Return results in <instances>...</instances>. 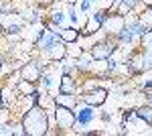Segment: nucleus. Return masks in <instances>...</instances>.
<instances>
[{"label":"nucleus","instance_id":"obj_1","mask_svg":"<svg viewBox=\"0 0 152 136\" xmlns=\"http://www.w3.org/2000/svg\"><path fill=\"white\" fill-rule=\"evenodd\" d=\"M20 124H23L24 136H47L51 134V122L49 112L41 106H31L20 114Z\"/></svg>","mask_w":152,"mask_h":136},{"label":"nucleus","instance_id":"obj_2","mask_svg":"<svg viewBox=\"0 0 152 136\" xmlns=\"http://www.w3.org/2000/svg\"><path fill=\"white\" fill-rule=\"evenodd\" d=\"M53 124H55V134H69L75 128V112L73 108H65V106H57L53 110Z\"/></svg>","mask_w":152,"mask_h":136},{"label":"nucleus","instance_id":"obj_3","mask_svg":"<svg viewBox=\"0 0 152 136\" xmlns=\"http://www.w3.org/2000/svg\"><path fill=\"white\" fill-rule=\"evenodd\" d=\"M73 112H75V134H83L89 126L95 122V118H97V108L94 106H87V104H83L81 100L77 102V106L73 108Z\"/></svg>","mask_w":152,"mask_h":136},{"label":"nucleus","instance_id":"obj_4","mask_svg":"<svg viewBox=\"0 0 152 136\" xmlns=\"http://www.w3.org/2000/svg\"><path fill=\"white\" fill-rule=\"evenodd\" d=\"M107 98H110V91H107V87H104V85H95V87H91V90H87V91H81V96H79V100H81L83 104L94 106L97 110L105 106Z\"/></svg>","mask_w":152,"mask_h":136},{"label":"nucleus","instance_id":"obj_5","mask_svg":"<svg viewBox=\"0 0 152 136\" xmlns=\"http://www.w3.org/2000/svg\"><path fill=\"white\" fill-rule=\"evenodd\" d=\"M45 67H47V61L31 59V61H26L23 67L18 69V77H20V79H28V81H33V83H39Z\"/></svg>","mask_w":152,"mask_h":136},{"label":"nucleus","instance_id":"obj_6","mask_svg":"<svg viewBox=\"0 0 152 136\" xmlns=\"http://www.w3.org/2000/svg\"><path fill=\"white\" fill-rule=\"evenodd\" d=\"M116 47L118 45L114 43L112 37H105V39H99L97 43H94V47L89 49V55H91L94 61H105V59H110L114 55Z\"/></svg>","mask_w":152,"mask_h":136},{"label":"nucleus","instance_id":"obj_7","mask_svg":"<svg viewBox=\"0 0 152 136\" xmlns=\"http://www.w3.org/2000/svg\"><path fill=\"white\" fill-rule=\"evenodd\" d=\"M124 26H126V16L114 14V12H107L104 24H102V31H104L107 37H114V35H118Z\"/></svg>","mask_w":152,"mask_h":136},{"label":"nucleus","instance_id":"obj_8","mask_svg":"<svg viewBox=\"0 0 152 136\" xmlns=\"http://www.w3.org/2000/svg\"><path fill=\"white\" fill-rule=\"evenodd\" d=\"M57 91L61 93H79V79L73 73H61Z\"/></svg>","mask_w":152,"mask_h":136},{"label":"nucleus","instance_id":"obj_9","mask_svg":"<svg viewBox=\"0 0 152 136\" xmlns=\"http://www.w3.org/2000/svg\"><path fill=\"white\" fill-rule=\"evenodd\" d=\"M45 55V61H51V63H57V61H63L67 57V45L63 41H57L55 45H51L47 51H41Z\"/></svg>","mask_w":152,"mask_h":136},{"label":"nucleus","instance_id":"obj_10","mask_svg":"<svg viewBox=\"0 0 152 136\" xmlns=\"http://www.w3.org/2000/svg\"><path fill=\"white\" fill-rule=\"evenodd\" d=\"M61 41L65 43V45H69V43H75V41H79V37H81V31H79V26H73V24H67V26H63L61 29Z\"/></svg>","mask_w":152,"mask_h":136},{"label":"nucleus","instance_id":"obj_11","mask_svg":"<svg viewBox=\"0 0 152 136\" xmlns=\"http://www.w3.org/2000/svg\"><path fill=\"white\" fill-rule=\"evenodd\" d=\"M53 100H55V104H57V106L75 108V106H77V102H79V96H77V93H61V91H57V93L53 96Z\"/></svg>","mask_w":152,"mask_h":136},{"label":"nucleus","instance_id":"obj_12","mask_svg":"<svg viewBox=\"0 0 152 136\" xmlns=\"http://www.w3.org/2000/svg\"><path fill=\"white\" fill-rule=\"evenodd\" d=\"M12 85H14V91L18 96H28V93L37 91V83H33V81H28V79H20V77L14 81Z\"/></svg>","mask_w":152,"mask_h":136},{"label":"nucleus","instance_id":"obj_13","mask_svg":"<svg viewBox=\"0 0 152 136\" xmlns=\"http://www.w3.org/2000/svg\"><path fill=\"white\" fill-rule=\"evenodd\" d=\"M134 114H136V118H140L142 122H146L148 126H152V106L140 104L138 108H134Z\"/></svg>","mask_w":152,"mask_h":136},{"label":"nucleus","instance_id":"obj_14","mask_svg":"<svg viewBox=\"0 0 152 136\" xmlns=\"http://www.w3.org/2000/svg\"><path fill=\"white\" fill-rule=\"evenodd\" d=\"M73 4H75V8H77L79 14H87V12L94 10V6H95L94 2H89V0H75Z\"/></svg>","mask_w":152,"mask_h":136},{"label":"nucleus","instance_id":"obj_15","mask_svg":"<svg viewBox=\"0 0 152 136\" xmlns=\"http://www.w3.org/2000/svg\"><path fill=\"white\" fill-rule=\"evenodd\" d=\"M81 53H83V47L79 45V41H75V43H69V45H67V57H69V59H77Z\"/></svg>","mask_w":152,"mask_h":136},{"label":"nucleus","instance_id":"obj_16","mask_svg":"<svg viewBox=\"0 0 152 136\" xmlns=\"http://www.w3.org/2000/svg\"><path fill=\"white\" fill-rule=\"evenodd\" d=\"M140 47H146V49H152V26H148L144 35L140 37Z\"/></svg>","mask_w":152,"mask_h":136},{"label":"nucleus","instance_id":"obj_17","mask_svg":"<svg viewBox=\"0 0 152 136\" xmlns=\"http://www.w3.org/2000/svg\"><path fill=\"white\" fill-rule=\"evenodd\" d=\"M12 132H14V122L0 120V136H12Z\"/></svg>","mask_w":152,"mask_h":136},{"label":"nucleus","instance_id":"obj_18","mask_svg":"<svg viewBox=\"0 0 152 136\" xmlns=\"http://www.w3.org/2000/svg\"><path fill=\"white\" fill-rule=\"evenodd\" d=\"M89 2H94V4H97V2H99V0H89Z\"/></svg>","mask_w":152,"mask_h":136}]
</instances>
